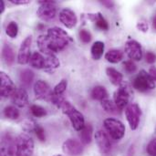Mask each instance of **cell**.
Instances as JSON below:
<instances>
[{
  "label": "cell",
  "mask_w": 156,
  "mask_h": 156,
  "mask_svg": "<svg viewBox=\"0 0 156 156\" xmlns=\"http://www.w3.org/2000/svg\"><path fill=\"white\" fill-rule=\"evenodd\" d=\"M71 42H73L72 37L67 31L58 27L48 28L46 35H40L37 39L39 51L45 55L60 52Z\"/></svg>",
  "instance_id": "6da1fadb"
},
{
  "label": "cell",
  "mask_w": 156,
  "mask_h": 156,
  "mask_svg": "<svg viewBox=\"0 0 156 156\" xmlns=\"http://www.w3.org/2000/svg\"><path fill=\"white\" fill-rule=\"evenodd\" d=\"M61 112L67 115L71 122V125L72 127L78 131V132H80L84 126H85V120H84V117L82 115V113L80 112H79L69 101H64V102L61 104L60 108Z\"/></svg>",
  "instance_id": "7a4b0ae2"
},
{
  "label": "cell",
  "mask_w": 156,
  "mask_h": 156,
  "mask_svg": "<svg viewBox=\"0 0 156 156\" xmlns=\"http://www.w3.org/2000/svg\"><path fill=\"white\" fill-rule=\"evenodd\" d=\"M16 156H32L34 153V142L26 133L19 134L15 142Z\"/></svg>",
  "instance_id": "3957f363"
},
{
  "label": "cell",
  "mask_w": 156,
  "mask_h": 156,
  "mask_svg": "<svg viewBox=\"0 0 156 156\" xmlns=\"http://www.w3.org/2000/svg\"><path fill=\"white\" fill-rule=\"evenodd\" d=\"M133 86L135 90L140 92H145L148 90H154L156 87L155 80L150 73L142 69L139 74L135 77L133 82Z\"/></svg>",
  "instance_id": "277c9868"
},
{
  "label": "cell",
  "mask_w": 156,
  "mask_h": 156,
  "mask_svg": "<svg viewBox=\"0 0 156 156\" xmlns=\"http://www.w3.org/2000/svg\"><path fill=\"white\" fill-rule=\"evenodd\" d=\"M132 97V90L130 85L127 82H122L119 89L114 92L113 100L114 103L119 110H122L129 105L130 100Z\"/></svg>",
  "instance_id": "5b68a950"
},
{
  "label": "cell",
  "mask_w": 156,
  "mask_h": 156,
  "mask_svg": "<svg viewBox=\"0 0 156 156\" xmlns=\"http://www.w3.org/2000/svg\"><path fill=\"white\" fill-rule=\"evenodd\" d=\"M104 128L114 140H121L125 134V126L119 120L113 118H108L103 122Z\"/></svg>",
  "instance_id": "8992f818"
},
{
  "label": "cell",
  "mask_w": 156,
  "mask_h": 156,
  "mask_svg": "<svg viewBox=\"0 0 156 156\" xmlns=\"http://www.w3.org/2000/svg\"><path fill=\"white\" fill-rule=\"evenodd\" d=\"M38 3L40 4V5L37 10V15L40 19L44 21H49L56 16L57 7L55 1L40 0L38 1Z\"/></svg>",
  "instance_id": "52a82bcc"
},
{
  "label": "cell",
  "mask_w": 156,
  "mask_h": 156,
  "mask_svg": "<svg viewBox=\"0 0 156 156\" xmlns=\"http://www.w3.org/2000/svg\"><path fill=\"white\" fill-rule=\"evenodd\" d=\"M125 116L131 130H136L139 126L140 118L142 116L141 107L137 103H130L125 109Z\"/></svg>",
  "instance_id": "ba28073f"
},
{
  "label": "cell",
  "mask_w": 156,
  "mask_h": 156,
  "mask_svg": "<svg viewBox=\"0 0 156 156\" xmlns=\"http://www.w3.org/2000/svg\"><path fill=\"white\" fill-rule=\"evenodd\" d=\"M34 93L36 99L47 101L49 102L53 96V90L50 89L49 85L44 80H37L34 84Z\"/></svg>",
  "instance_id": "9c48e42d"
},
{
  "label": "cell",
  "mask_w": 156,
  "mask_h": 156,
  "mask_svg": "<svg viewBox=\"0 0 156 156\" xmlns=\"http://www.w3.org/2000/svg\"><path fill=\"white\" fill-rule=\"evenodd\" d=\"M16 88L11 78L5 73L4 71H1L0 73V93L1 97L3 98H8L13 95V93L16 91Z\"/></svg>",
  "instance_id": "30bf717a"
},
{
  "label": "cell",
  "mask_w": 156,
  "mask_h": 156,
  "mask_svg": "<svg viewBox=\"0 0 156 156\" xmlns=\"http://www.w3.org/2000/svg\"><path fill=\"white\" fill-rule=\"evenodd\" d=\"M31 43H32V37L28 36L27 37L24 41L21 43V46L18 50L17 54V62L20 65H25L29 63L30 58H31Z\"/></svg>",
  "instance_id": "8fae6325"
},
{
  "label": "cell",
  "mask_w": 156,
  "mask_h": 156,
  "mask_svg": "<svg viewBox=\"0 0 156 156\" xmlns=\"http://www.w3.org/2000/svg\"><path fill=\"white\" fill-rule=\"evenodd\" d=\"M125 52L131 60L140 61L143 58L142 46L134 39H130L125 43Z\"/></svg>",
  "instance_id": "7c38bea8"
},
{
  "label": "cell",
  "mask_w": 156,
  "mask_h": 156,
  "mask_svg": "<svg viewBox=\"0 0 156 156\" xmlns=\"http://www.w3.org/2000/svg\"><path fill=\"white\" fill-rule=\"evenodd\" d=\"M95 141L99 147V150L102 154H107L112 150V144L109 136L103 131H98L95 133Z\"/></svg>",
  "instance_id": "4fadbf2b"
},
{
  "label": "cell",
  "mask_w": 156,
  "mask_h": 156,
  "mask_svg": "<svg viewBox=\"0 0 156 156\" xmlns=\"http://www.w3.org/2000/svg\"><path fill=\"white\" fill-rule=\"evenodd\" d=\"M59 20L67 28H73L77 23L78 18L75 12L69 8H63L59 12Z\"/></svg>",
  "instance_id": "5bb4252c"
},
{
  "label": "cell",
  "mask_w": 156,
  "mask_h": 156,
  "mask_svg": "<svg viewBox=\"0 0 156 156\" xmlns=\"http://www.w3.org/2000/svg\"><path fill=\"white\" fill-rule=\"evenodd\" d=\"M62 150L66 154L70 156H79L83 153V147L81 144L73 139L65 141L62 144Z\"/></svg>",
  "instance_id": "9a60e30c"
},
{
  "label": "cell",
  "mask_w": 156,
  "mask_h": 156,
  "mask_svg": "<svg viewBox=\"0 0 156 156\" xmlns=\"http://www.w3.org/2000/svg\"><path fill=\"white\" fill-rule=\"evenodd\" d=\"M10 98L12 103L19 108H23L28 103V94L24 88L16 89Z\"/></svg>",
  "instance_id": "2e32d148"
},
{
  "label": "cell",
  "mask_w": 156,
  "mask_h": 156,
  "mask_svg": "<svg viewBox=\"0 0 156 156\" xmlns=\"http://www.w3.org/2000/svg\"><path fill=\"white\" fill-rule=\"evenodd\" d=\"M86 17L92 21L96 27L101 30H108L109 29V25H108V22L107 20L103 17L102 14L101 12H97V13H90V14H87Z\"/></svg>",
  "instance_id": "e0dca14e"
},
{
  "label": "cell",
  "mask_w": 156,
  "mask_h": 156,
  "mask_svg": "<svg viewBox=\"0 0 156 156\" xmlns=\"http://www.w3.org/2000/svg\"><path fill=\"white\" fill-rule=\"evenodd\" d=\"M60 66V62L55 54L45 55V67L44 70L48 73H53Z\"/></svg>",
  "instance_id": "ac0fdd59"
},
{
  "label": "cell",
  "mask_w": 156,
  "mask_h": 156,
  "mask_svg": "<svg viewBox=\"0 0 156 156\" xmlns=\"http://www.w3.org/2000/svg\"><path fill=\"white\" fill-rule=\"evenodd\" d=\"M106 74L110 81L115 86H118V85L120 86L123 82V75L120 71H118L117 69L112 67H109L106 69Z\"/></svg>",
  "instance_id": "d6986e66"
},
{
  "label": "cell",
  "mask_w": 156,
  "mask_h": 156,
  "mask_svg": "<svg viewBox=\"0 0 156 156\" xmlns=\"http://www.w3.org/2000/svg\"><path fill=\"white\" fill-rule=\"evenodd\" d=\"M14 154V145L9 136H4L1 144V156H12Z\"/></svg>",
  "instance_id": "ffe728a7"
},
{
  "label": "cell",
  "mask_w": 156,
  "mask_h": 156,
  "mask_svg": "<svg viewBox=\"0 0 156 156\" xmlns=\"http://www.w3.org/2000/svg\"><path fill=\"white\" fill-rule=\"evenodd\" d=\"M2 58L4 61L8 65H12L15 61V52L12 47L8 44H5L2 48Z\"/></svg>",
  "instance_id": "44dd1931"
},
{
  "label": "cell",
  "mask_w": 156,
  "mask_h": 156,
  "mask_svg": "<svg viewBox=\"0 0 156 156\" xmlns=\"http://www.w3.org/2000/svg\"><path fill=\"white\" fill-rule=\"evenodd\" d=\"M93 128L90 124H85L84 128L80 132V138L83 144H90L92 140Z\"/></svg>",
  "instance_id": "7402d4cb"
},
{
  "label": "cell",
  "mask_w": 156,
  "mask_h": 156,
  "mask_svg": "<svg viewBox=\"0 0 156 156\" xmlns=\"http://www.w3.org/2000/svg\"><path fill=\"white\" fill-rule=\"evenodd\" d=\"M29 64L31 67L37 69H44L45 67V57H43L39 52L36 51L32 54L30 60H29Z\"/></svg>",
  "instance_id": "603a6c76"
},
{
  "label": "cell",
  "mask_w": 156,
  "mask_h": 156,
  "mask_svg": "<svg viewBox=\"0 0 156 156\" xmlns=\"http://www.w3.org/2000/svg\"><path fill=\"white\" fill-rule=\"evenodd\" d=\"M104 49H105V46H104L103 42H101V41L94 42L90 48L91 58L95 60H99L102 57Z\"/></svg>",
  "instance_id": "cb8c5ba5"
},
{
  "label": "cell",
  "mask_w": 156,
  "mask_h": 156,
  "mask_svg": "<svg viewBox=\"0 0 156 156\" xmlns=\"http://www.w3.org/2000/svg\"><path fill=\"white\" fill-rule=\"evenodd\" d=\"M34 80V73L30 69H23L20 71L19 74V80L23 87L28 88L32 84V81Z\"/></svg>",
  "instance_id": "d4e9b609"
},
{
  "label": "cell",
  "mask_w": 156,
  "mask_h": 156,
  "mask_svg": "<svg viewBox=\"0 0 156 156\" xmlns=\"http://www.w3.org/2000/svg\"><path fill=\"white\" fill-rule=\"evenodd\" d=\"M123 58V52L120 49H111L105 54V59L111 63H118Z\"/></svg>",
  "instance_id": "484cf974"
},
{
  "label": "cell",
  "mask_w": 156,
  "mask_h": 156,
  "mask_svg": "<svg viewBox=\"0 0 156 156\" xmlns=\"http://www.w3.org/2000/svg\"><path fill=\"white\" fill-rule=\"evenodd\" d=\"M91 97L94 100L97 101H103L104 99L108 98V92L106 90V89L102 86H96L95 88H93L92 91H91Z\"/></svg>",
  "instance_id": "4316f807"
},
{
  "label": "cell",
  "mask_w": 156,
  "mask_h": 156,
  "mask_svg": "<svg viewBox=\"0 0 156 156\" xmlns=\"http://www.w3.org/2000/svg\"><path fill=\"white\" fill-rule=\"evenodd\" d=\"M4 116L8 120H16L19 118V111L15 106H6L3 111Z\"/></svg>",
  "instance_id": "83f0119b"
},
{
  "label": "cell",
  "mask_w": 156,
  "mask_h": 156,
  "mask_svg": "<svg viewBox=\"0 0 156 156\" xmlns=\"http://www.w3.org/2000/svg\"><path fill=\"white\" fill-rule=\"evenodd\" d=\"M5 34L11 37V38H16L17 34H18V26L16 22L11 21L8 23V25L5 27Z\"/></svg>",
  "instance_id": "f1b7e54d"
},
{
  "label": "cell",
  "mask_w": 156,
  "mask_h": 156,
  "mask_svg": "<svg viewBox=\"0 0 156 156\" xmlns=\"http://www.w3.org/2000/svg\"><path fill=\"white\" fill-rule=\"evenodd\" d=\"M101 107L103 108L104 111H106L107 112H110V113H116L117 111H118V107L116 106V104L112 101L111 100H109L108 98L107 99H104L103 101H101Z\"/></svg>",
  "instance_id": "f546056e"
},
{
  "label": "cell",
  "mask_w": 156,
  "mask_h": 156,
  "mask_svg": "<svg viewBox=\"0 0 156 156\" xmlns=\"http://www.w3.org/2000/svg\"><path fill=\"white\" fill-rule=\"evenodd\" d=\"M30 112H31L32 115L36 118H42L47 115L46 109H44L43 107H41L39 105H36V104L32 105L30 107Z\"/></svg>",
  "instance_id": "4dcf8cb0"
},
{
  "label": "cell",
  "mask_w": 156,
  "mask_h": 156,
  "mask_svg": "<svg viewBox=\"0 0 156 156\" xmlns=\"http://www.w3.org/2000/svg\"><path fill=\"white\" fill-rule=\"evenodd\" d=\"M68 87V82L66 80H62L61 81H59V83H58L54 89H53V94L57 95V96H60L63 95V93L65 92L66 89Z\"/></svg>",
  "instance_id": "1f68e13d"
},
{
  "label": "cell",
  "mask_w": 156,
  "mask_h": 156,
  "mask_svg": "<svg viewBox=\"0 0 156 156\" xmlns=\"http://www.w3.org/2000/svg\"><path fill=\"white\" fill-rule=\"evenodd\" d=\"M34 132H35V133H36V135H37V139H38L40 142L44 143V142L46 141L45 130L43 129V127H42V126H40L39 124H37V125H36V127H35Z\"/></svg>",
  "instance_id": "d6a6232c"
},
{
  "label": "cell",
  "mask_w": 156,
  "mask_h": 156,
  "mask_svg": "<svg viewBox=\"0 0 156 156\" xmlns=\"http://www.w3.org/2000/svg\"><path fill=\"white\" fill-rule=\"evenodd\" d=\"M79 36H80V40H81L83 43L88 44V43H90V40H91V34H90L88 30H86V29H81V30H80Z\"/></svg>",
  "instance_id": "836d02e7"
},
{
  "label": "cell",
  "mask_w": 156,
  "mask_h": 156,
  "mask_svg": "<svg viewBox=\"0 0 156 156\" xmlns=\"http://www.w3.org/2000/svg\"><path fill=\"white\" fill-rule=\"evenodd\" d=\"M122 66H123L125 71L128 72V73H133V72H135V70L137 69L136 65L134 64V62L133 60H126V61H124L122 63Z\"/></svg>",
  "instance_id": "e575fe53"
},
{
  "label": "cell",
  "mask_w": 156,
  "mask_h": 156,
  "mask_svg": "<svg viewBox=\"0 0 156 156\" xmlns=\"http://www.w3.org/2000/svg\"><path fill=\"white\" fill-rule=\"evenodd\" d=\"M37 123L33 121V120H26L24 122H23V129L27 132H30V131H34L35 130V127Z\"/></svg>",
  "instance_id": "d590c367"
},
{
  "label": "cell",
  "mask_w": 156,
  "mask_h": 156,
  "mask_svg": "<svg viewBox=\"0 0 156 156\" xmlns=\"http://www.w3.org/2000/svg\"><path fill=\"white\" fill-rule=\"evenodd\" d=\"M146 150L150 156H156V138L150 141Z\"/></svg>",
  "instance_id": "8d00e7d4"
},
{
  "label": "cell",
  "mask_w": 156,
  "mask_h": 156,
  "mask_svg": "<svg viewBox=\"0 0 156 156\" xmlns=\"http://www.w3.org/2000/svg\"><path fill=\"white\" fill-rule=\"evenodd\" d=\"M136 27H137V28H138L140 31H142V32H144V33H146V32L148 31V28H149L148 23H147V21L144 20V19L140 20V21L137 23Z\"/></svg>",
  "instance_id": "74e56055"
},
{
  "label": "cell",
  "mask_w": 156,
  "mask_h": 156,
  "mask_svg": "<svg viewBox=\"0 0 156 156\" xmlns=\"http://www.w3.org/2000/svg\"><path fill=\"white\" fill-rule=\"evenodd\" d=\"M145 59H146V62L149 63V64H153L156 61V55L152 52V51H148L145 55Z\"/></svg>",
  "instance_id": "f35d334b"
},
{
  "label": "cell",
  "mask_w": 156,
  "mask_h": 156,
  "mask_svg": "<svg viewBox=\"0 0 156 156\" xmlns=\"http://www.w3.org/2000/svg\"><path fill=\"white\" fill-rule=\"evenodd\" d=\"M10 3L16 5H27L30 3L29 0H9Z\"/></svg>",
  "instance_id": "ab89813d"
},
{
  "label": "cell",
  "mask_w": 156,
  "mask_h": 156,
  "mask_svg": "<svg viewBox=\"0 0 156 156\" xmlns=\"http://www.w3.org/2000/svg\"><path fill=\"white\" fill-rule=\"evenodd\" d=\"M101 4L103 5H105L106 7L108 8H112L113 5H114V3L112 1H108V0H105V1H101Z\"/></svg>",
  "instance_id": "60d3db41"
},
{
  "label": "cell",
  "mask_w": 156,
  "mask_h": 156,
  "mask_svg": "<svg viewBox=\"0 0 156 156\" xmlns=\"http://www.w3.org/2000/svg\"><path fill=\"white\" fill-rule=\"evenodd\" d=\"M150 74L152 75V77L154 78V80H155L156 82V68L155 67H152L150 69Z\"/></svg>",
  "instance_id": "b9f144b4"
},
{
  "label": "cell",
  "mask_w": 156,
  "mask_h": 156,
  "mask_svg": "<svg viewBox=\"0 0 156 156\" xmlns=\"http://www.w3.org/2000/svg\"><path fill=\"white\" fill-rule=\"evenodd\" d=\"M5 11V2L0 1V13L2 14Z\"/></svg>",
  "instance_id": "7bdbcfd3"
},
{
  "label": "cell",
  "mask_w": 156,
  "mask_h": 156,
  "mask_svg": "<svg viewBox=\"0 0 156 156\" xmlns=\"http://www.w3.org/2000/svg\"><path fill=\"white\" fill-rule=\"evenodd\" d=\"M153 27H154V29L156 31V15L153 19Z\"/></svg>",
  "instance_id": "ee69618b"
},
{
  "label": "cell",
  "mask_w": 156,
  "mask_h": 156,
  "mask_svg": "<svg viewBox=\"0 0 156 156\" xmlns=\"http://www.w3.org/2000/svg\"><path fill=\"white\" fill-rule=\"evenodd\" d=\"M53 156H64V155H61V154H55V155Z\"/></svg>",
  "instance_id": "f6af8a7d"
}]
</instances>
